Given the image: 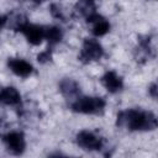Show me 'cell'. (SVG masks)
Masks as SVG:
<instances>
[{
	"label": "cell",
	"mask_w": 158,
	"mask_h": 158,
	"mask_svg": "<svg viewBox=\"0 0 158 158\" xmlns=\"http://www.w3.org/2000/svg\"><path fill=\"white\" fill-rule=\"evenodd\" d=\"M116 126L128 131H153L158 126L157 116L152 111L126 109L117 114Z\"/></svg>",
	"instance_id": "obj_1"
},
{
	"label": "cell",
	"mask_w": 158,
	"mask_h": 158,
	"mask_svg": "<svg viewBox=\"0 0 158 158\" xmlns=\"http://www.w3.org/2000/svg\"><path fill=\"white\" fill-rule=\"evenodd\" d=\"M106 101L99 96H83L79 95L70 102V109L74 112L84 115H102L105 111Z\"/></svg>",
	"instance_id": "obj_2"
},
{
	"label": "cell",
	"mask_w": 158,
	"mask_h": 158,
	"mask_svg": "<svg viewBox=\"0 0 158 158\" xmlns=\"http://www.w3.org/2000/svg\"><path fill=\"white\" fill-rule=\"evenodd\" d=\"M104 56V48L95 38H85L79 53V60L84 64L99 60Z\"/></svg>",
	"instance_id": "obj_3"
},
{
	"label": "cell",
	"mask_w": 158,
	"mask_h": 158,
	"mask_svg": "<svg viewBox=\"0 0 158 158\" xmlns=\"http://www.w3.org/2000/svg\"><path fill=\"white\" fill-rule=\"evenodd\" d=\"M15 31L21 32L28 43L33 44V46H38L42 43V41L44 40V31H46V26H41V25H35V23H30L28 21H23L21 22Z\"/></svg>",
	"instance_id": "obj_4"
},
{
	"label": "cell",
	"mask_w": 158,
	"mask_h": 158,
	"mask_svg": "<svg viewBox=\"0 0 158 158\" xmlns=\"http://www.w3.org/2000/svg\"><path fill=\"white\" fill-rule=\"evenodd\" d=\"M75 142L81 149L89 152L100 151L104 147V138L88 130L79 131L75 136Z\"/></svg>",
	"instance_id": "obj_5"
},
{
	"label": "cell",
	"mask_w": 158,
	"mask_h": 158,
	"mask_svg": "<svg viewBox=\"0 0 158 158\" xmlns=\"http://www.w3.org/2000/svg\"><path fill=\"white\" fill-rule=\"evenodd\" d=\"M2 142L6 147V149L14 156H20L26 149L25 135L20 131H11V132L4 135Z\"/></svg>",
	"instance_id": "obj_6"
},
{
	"label": "cell",
	"mask_w": 158,
	"mask_h": 158,
	"mask_svg": "<svg viewBox=\"0 0 158 158\" xmlns=\"http://www.w3.org/2000/svg\"><path fill=\"white\" fill-rule=\"evenodd\" d=\"M7 67L10 68V70L14 74H16L17 77H21V78H27L33 72L32 64L21 58H9Z\"/></svg>",
	"instance_id": "obj_7"
},
{
	"label": "cell",
	"mask_w": 158,
	"mask_h": 158,
	"mask_svg": "<svg viewBox=\"0 0 158 158\" xmlns=\"http://www.w3.org/2000/svg\"><path fill=\"white\" fill-rule=\"evenodd\" d=\"M101 83L105 86V89L111 93V94H116L118 91L122 90L123 88V81L122 78L114 70H109L106 72L102 77H101Z\"/></svg>",
	"instance_id": "obj_8"
},
{
	"label": "cell",
	"mask_w": 158,
	"mask_h": 158,
	"mask_svg": "<svg viewBox=\"0 0 158 158\" xmlns=\"http://www.w3.org/2000/svg\"><path fill=\"white\" fill-rule=\"evenodd\" d=\"M59 91L67 100L73 101L74 99H77L80 95V86L74 79L64 78L59 81Z\"/></svg>",
	"instance_id": "obj_9"
},
{
	"label": "cell",
	"mask_w": 158,
	"mask_h": 158,
	"mask_svg": "<svg viewBox=\"0 0 158 158\" xmlns=\"http://www.w3.org/2000/svg\"><path fill=\"white\" fill-rule=\"evenodd\" d=\"M0 102L9 106H17L21 104V94L15 86H5L0 89Z\"/></svg>",
	"instance_id": "obj_10"
},
{
	"label": "cell",
	"mask_w": 158,
	"mask_h": 158,
	"mask_svg": "<svg viewBox=\"0 0 158 158\" xmlns=\"http://www.w3.org/2000/svg\"><path fill=\"white\" fill-rule=\"evenodd\" d=\"M90 23H93V28H91V33L95 36V37H101V36H105L109 31H110V23L109 21L102 17L100 14L99 16L93 20Z\"/></svg>",
	"instance_id": "obj_11"
},
{
	"label": "cell",
	"mask_w": 158,
	"mask_h": 158,
	"mask_svg": "<svg viewBox=\"0 0 158 158\" xmlns=\"http://www.w3.org/2000/svg\"><path fill=\"white\" fill-rule=\"evenodd\" d=\"M63 38V32L57 26H46L44 31V40L48 42V47H53L54 44L59 43Z\"/></svg>",
	"instance_id": "obj_12"
},
{
	"label": "cell",
	"mask_w": 158,
	"mask_h": 158,
	"mask_svg": "<svg viewBox=\"0 0 158 158\" xmlns=\"http://www.w3.org/2000/svg\"><path fill=\"white\" fill-rule=\"evenodd\" d=\"M51 59H52V47L46 48V51L41 52V53L37 56V60H38L40 63H46V62H48V60H51Z\"/></svg>",
	"instance_id": "obj_13"
},
{
	"label": "cell",
	"mask_w": 158,
	"mask_h": 158,
	"mask_svg": "<svg viewBox=\"0 0 158 158\" xmlns=\"http://www.w3.org/2000/svg\"><path fill=\"white\" fill-rule=\"evenodd\" d=\"M51 14H52V16H53L54 19L65 21V20H64V16H63V14H62V11H60V9L58 7V5H56V4H52V5H51Z\"/></svg>",
	"instance_id": "obj_14"
},
{
	"label": "cell",
	"mask_w": 158,
	"mask_h": 158,
	"mask_svg": "<svg viewBox=\"0 0 158 158\" xmlns=\"http://www.w3.org/2000/svg\"><path fill=\"white\" fill-rule=\"evenodd\" d=\"M148 91H149L151 96H152L153 99H156V98H157V84H156V83H153V84L149 86Z\"/></svg>",
	"instance_id": "obj_15"
},
{
	"label": "cell",
	"mask_w": 158,
	"mask_h": 158,
	"mask_svg": "<svg viewBox=\"0 0 158 158\" xmlns=\"http://www.w3.org/2000/svg\"><path fill=\"white\" fill-rule=\"evenodd\" d=\"M7 22V16H4V15H0V30L6 25Z\"/></svg>",
	"instance_id": "obj_16"
},
{
	"label": "cell",
	"mask_w": 158,
	"mask_h": 158,
	"mask_svg": "<svg viewBox=\"0 0 158 158\" xmlns=\"http://www.w3.org/2000/svg\"><path fill=\"white\" fill-rule=\"evenodd\" d=\"M31 1H33V2H36V4H41V2L44 1V0H31Z\"/></svg>",
	"instance_id": "obj_17"
},
{
	"label": "cell",
	"mask_w": 158,
	"mask_h": 158,
	"mask_svg": "<svg viewBox=\"0 0 158 158\" xmlns=\"http://www.w3.org/2000/svg\"><path fill=\"white\" fill-rule=\"evenodd\" d=\"M83 1H89V2H94V0H83Z\"/></svg>",
	"instance_id": "obj_18"
},
{
	"label": "cell",
	"mask_w": 158,
	"mask_h": 158,
	"mask_svg": "<svg viewBox=\"0 0 158 158\" xmlns=\"http://www.w3.org/2000/svg\"><path fill=\"white\" fill-rule=\"evenodd\" d=\"M0 125H1V121H0Z\"/></svg>",
	"instance_id": "obj_19"
},
{
	"label": "cell",
	"mask_w": 158,
	"mask_h": 158,
	"mask_svg": "<svg viewBox=\"0 0 158 158\" xmlns=\"http://www.w3.org/2000/svg\"><path fill=\"white\" fill-rule=\"evenodd\" d=\"M0 89H1V88H0Z\"/></svg>",
	"instance_id": "obj_20"
}]
</instances>
